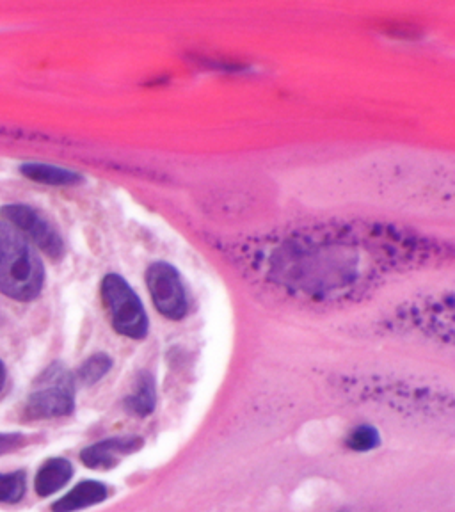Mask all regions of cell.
<instances>
[{
    "mask_svg": "<svg viewBox=\"0 0 455 512\" xmlns=\"http://www.w3.org/2000/svg\"><path fill=\"white\" fill-rule=\"evenodd\" d=\"M212 246L253 285L304 306L356 303L395 274L452 255L440 240L368 221L301 224Z\"/></svg>",
    "mask_w": 455,
    "mask_h": 512,
    "instance_id": "cell-1",
    "label": "cell"
},
{
    "mask_svg": "<svg viewBox=\"0 0 455 512\" xmlns=\"http://www.w3.org/2000/svg\"><path fill=\"white\" fill-rule=\"evenodd\" d=\"M45 269L40 256L18 233L0 223V292L15 301L40 296Z\"/></svg>",
    "mask_w": 455,
    "mask_h": 512,
    "instance_id": "cell-2",
    "label": "cell"
},
{
    "mask_svg": "<svg viewBox=\"0 0 455 512\" xmlns=\"http://www.w3.org/2000/svg\"><path fill=\"white\" fill-rule=\"evenodd\" d=\"M102 299L112 328L120 335L134 340H143L148 335L150 320L144 312L141 299L118 274H107L102 281Z\"/></svg>",
    "mask_w": 455,
    "mask_h": 512,
    "instance_id": "cell-3",
    "label": "cell"
},
{
    "mask_svg": "<svg viewBox=\"0 0 455 512\" xmlns=\"http://www.w3.org/2000/svg\"><path fill=\"white\" fill-rule=\"evenodd\" d=\"M75 409L73 379L64 368L54 365L40 377L38 388L31 393L25 415L31 420H47L72 415Z\"/></svg>",
    "mask_w": 455,
    "mask_h": 512,
    "instance_id": "cell-4",
    "label": "cell"
},
{
    "mask_svg": "<svg viewBox=\"0 0 455 512\" xmlns=\"http://www.w3.org/2000/svg\"><path fill=\"white\" fill-rule=\"evenodd\" d=\"M146 285L155 308L169 320H182L189 312L184 280L173 265L153 264L146 272Z\"/></svg>",
    "mask_w": 455,
    "mask_h": 512,
    "instance_id": "cell-5",
    "label": "cell"
},
{
    "mask_svg": "<svg viewBox=\"0 0 455 512\" xmlns=\"http://www.w3.org/2000/svg\"><path fill=\"white\" fill-rule=\"evenodd\" d=\"M2 216L6 217L9 223L18 228L20 232L25 233L48 256H52L56 260L63 256L64 242L61 235L36 210L25 207V205H8V207L2 208Z\"/></svg>",
    "mask_w": 455,
    "mask_h": 512,
    "instance_id": "cell-6",
    "label": "cell"
},
{
    "mask_svg": "<svg viewBox=\"0 0 455 512\" xmlns=\"http://www.w3.org/2000/svg\"><path fill=\"white\" fill-rule=\"evenodd\" d=\"M143 447V440L137 436H121V438H109L100 441L91 447L82 450V463L89 468L109 470L120 463L123 457L130 456Z\"/></svg>",
    "mask_w": 455,
    "mask_h": 512,
    "instance_id": "cell-7",
    "label": "cell"
},
{
    "mask_svg": "<svg viewBox=\"0 0 455 512\" xmlns=\"http://www.w3.org/2000/svg\"><path fill=\"white\" fill-rule=\"evenodd\" d=\"M107 488L98 480H84L77 484L75 488L66 493L63 498H59L56 504L52 505L54 512H77L82 509H88L96 504H102L107 498Z\"/></svg>",
    "mask_w": 455,
    "mask_h": 512,
    "instance_id": "cell-8",
    "label": "cell"
},
{
    "mask_svg": "<svg viewBox=\"0 0 455 512\" xmlns=\"http://www.w3.org/2000/svg\"><path fill=\"white\" fill-rule=\"evenodd\" d=\"M73 477V466L68 459L54 457L43 464L36 475V493L40 496H50L63 489Z\"/></svg>",
    "mask_w": 455,
    "mask_h": 512,
    "instance_id": "cell-9",
    "label": "cell"
},
{
    "mask_svg": "<svg viewBox=\"0 0 455 512\" xmlns=\"http://www.w3.org/2000/svg\"><path fill=\"white\" fill-rule=\"evenodd\" d=\"M20 171L34 182L47 185H73L82 180V176L75 171L48 166V164H24Z\"/></svg>",
    "mask_w": 455,
    "mask_h": 512,
    "instance_id": "cell-10",
    "label": "cell"
},
{
    "mask_svg": "<svg viewBox=\"0 0 455 512\" xmlns=\"http://www.w3.org/2000/svg\"><path fill=\"white\" fill-rule=\"evenodd\" d=\"M157 404V390L152 374L143 372L137 381L136 392L127 399V408L137 416L152 415Z\"/></svg>",
    "mask_w": 455,
    "mask_h": 512,
    "instance_id": "cell-11",
    "label": "cell"
},
{
    "mask_svg": "<svg viewBox=\"0 0 455 512\" xmlns=\"http://www.w3.org/2000/svg\"><path fill=\"white\" fill-rule=\"evenodd\" d=\"M25 495V473H0V502L15 504Z\"/></svg>",
    "mask_w": 455,
    "mask_h": 512,
    "instance_id": "cell-12",
    "label": "cell"
},
{
    "mask_svg": "<svg viewBox=\"0 0 455 512\" xmlns=\"http://www.w3.org/2000/svg\"><path fill=\"white\" fill-rule=\"evenodd\" d=\"M112 360L107 354H95L91 356L82 367L79 368L80 383L95 384L111 370Z\"/></svg>",
    "mask_w": 455,
    "mask_h": 512,
    "instance_id": "cell-13",
    "label": "cell"
},
{
    "mask_svg": "<svg viewBox=\"0 0 455 512\" xmlns=\"http://www.w3.org/2000/svg\"><path fill=\"white\" fill-rule=\"evenodd\" d=\"M381 443V436L377 432L376 427L372 425H360L351 432V436L347 438V445L352 450H358V452H367V450H374L379 447Z\"/></svg>",
    "mask_w": 455,
    "mask_h": 512,
    "instance_id": "cell-14",
    "label": "cell"
},
{
    "mask_svg": "<svg viewBox=\"0 0 455 512\" xmlns=\"http://www.w3.org/2000/svg\"><path fill=\"white\" fill-rule=\"evenodd\" d=\"M20 443V436L16 434H0V452L9 450V448L15 447Z\"/></svg>",
    "mask_w": 455,
    "mask_h": 512,
    "instance_id": "cell-15",
    "label": "cell"
},
{
    "mask_svg": "<svg viewBox=\"0 0 455 512\" xmlns=\"http://www.w3.org/2000/svg\"><path fill=\"white\" fill-rule=\"evenodd\" d=\"M6 377H8V372H6L4 363L0 361V392H2V390H4V386H6Z\"/></svg>",
    "mask_w": 455,
    "mask_h": 512,
    "instance_id": "cell-16",
    "label": "cell"
}]
</instances>
